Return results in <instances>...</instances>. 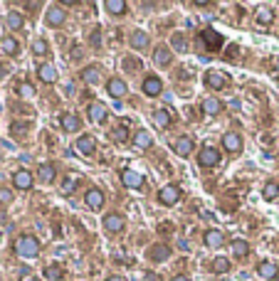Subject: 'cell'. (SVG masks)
I'll use <instances>...</instances> for the list:
<instances>
[{
	"label": "cell",
	"mask_w": 279,
	"mask_h": 281,
	"mask_svg": "<svg viewBox=\"0 0 279 281\" xmlns=\"http://www.w3.org/2000/svg\"><path fill=\"white\" fill-rule=\"evenodd\" d=\"M15 252H18L20 257H27V259L37 257V254H40V242H37V237H32V234H22V237H18Z\"/></svg>",
	"instance_id": "1"
},
{
	"label": "cell",
	"mask_w": 279,
	"mask_h": 281,
	"mask_svg": "<svg viewBox=\"0 0 279 281\" xmlns=\"http://www.w3.org/2000/svg\"><path fill=\"white\" fill-rule=\"evenodd\" d=\"M198 39H200V42H205V52H218L220 45H222V37H220L215 30H203V32H198Z\"/></svg>",
	"instance_id": "2"
},
{
	"label": "cell",
	"mask_w": 279,
	"mask_h": 281,
	"mask_svg": "<svg viewBox=\"0 0 279 281\" xmlns=\"http://www.w3.org/2000/svg\"><path fill=\"white\" fill-rule=\"evenodd\" d=\"M198 163H200L203 168H213V166H218V163H220V153H218V148L205 146L200 153H198Z\"/></svg>",
	"instance_id": "3"
},
{
	"label": "cell",
	"mask_w": 279,
	"mask_h": 281,
	"mask_svg": "<svg viewBox=\"0 0 279 281\" xmlns=\"http://www.w3.org/2000/svg\"><path fill=\"white\" fill-rule=\"evenodd\" d=\"M178 197H180V187L178 185H166V187L158 190V203H161V205H176Z\"/></svg>",
	"instance_id": "4"
},
{
	"label": "cell",
	"mask_w": 279,
	"mask_h": 281,
	"mask_svg": "<svg viewBox=\"0 0 279 281\" xmlns=\"http://www.w3.org/2000/svg\"><path fill=\"white\" fill-rule=\"evenodd\" d=\"M222 148L230 150V153H240L242 150V136L237 133V131H227L222 136Z\"/></svg>",
	"instance_id": "5"
},
{
	"label": "cell",
	"mask_w": 279,
	"mask_h": 281,
	"mask_svg": "<svg viewBox=\"0 0 279 281\" xmlns=\"http://www.w3.org/2000/svg\"><path fill=\"white\" fill-rule=\"evenodd\" d=\"M124 227H126V222H124V217H121V215L111 212V215H106V217H104V229H106L109 234H119V232H124Z\"/></svg>",
	"instance_id": "6"
},
{
	"label": "cell",
	"mask_w": 279,
	"mask_h": 281,
	"mask_svg": "<svg viewBox=\"0 0 279 281\" xmlns=\"http://www.w3.org/2000/svg\"><path fill=\"white\" fill-rule=\"evenodd\" d=\"M141 92H143L146 96H158V94L163 92L161 79H158V76H146V79H143V84H141Z\"/></svg>",
	"instance_id": "7"
},
{
	"label": "cell",
	"mask_w": 279,
	"mask_h": 281,
	"mask_svg": "<svg viewBox=\"0 0 279 281\" xmlns=\"http://www.w3.org/2000/svg\"><path fill=\"white\" fill-rule=\"evenodd\" d=\"M82 155H94V150H97V138L94 136H79V141H77V146H74Z\"/></svg>",
	"instance_id": "8"
},
{
	"label": "cell",
	"mask_w": 279,
	"mask_h": 281,
	"mask_svg": "<svg viewBox=\"0 0 279 281\" xmlns=\"http://www.w3.org/2000/svg\"><path fill=\"white\" fill-rule=\"evenodd\" d=\"M106 92L111 94V96H124L126 92H129V87H126V82H124V79H119V76H111L109 79V82H106Z\"/></svg>",
	"instance_id": "9"
},
{
	"label": "cell",
	"mask_w": 279,
	"mask_h": 281,
	"mask_svg": "<svg viewBox=\"0 0 279 281\" xmlns=\"http://www.w3.org/2000/svg\"><path fill=\"white\" fill-rule=\"evenodd\" d=\"M121 180H124V185L126 187H131V190H139L141 185H143V173H139V170H124V175H121Z\"/></svg>",
	"instance_id": "10"
},
{
	"label": "cell",
	"mask_w": 279,
	"mask_h": 281,
	"mask_svg": "<svg viewBox=\"0 0 279 281\" xmlns=\"http://www.w3.org/2000/svg\"><path fill=\"white\" fill-rule=\"evenodd\" d=\"M37 76H40V82H45V84H55V82H57V69H55V64H40V67H37Z\"/></svg>",
	"instance_id": "11"
},
{
	"label": "cell",
	"mask_w": 279,
	"mask_h": 281,
	"mask_svg": "<svg viewBox=\"0 0 279 281\" xmlns=\"http://www.w3.org/2000/svg\"><path fill=\"white\" fill-rule=\"evenodd\" d=\"M205 84H208V89L220 92V89L227 84V79H225V74H220V72H205Z\"/></svg>",
	"instance_id": "12"
},
{
	"label": "cell",
	"mask_w": 279,
	"mask_h": 281,
	"mask_svg": "<svg viewBox=\"0 0 279 281\" xmlns=\"http://www.w3.org/2000/svg\"><path fill=\"white\" fill-rule=\"evenodd\" d=\"M84 200H87V205H89L92 210H101V207H104V192H101L99 187H92V190H87Z\"/></svg>",
	"instance_id": "13"
},
{
	"label": "cell",
	"mask_w": 279,
	"mask_h": 281,
	"mask_svg": "<svg viewBox=\"0 0 279 281\" xmlns=\"http://www.w3.org/2000/svg\"><path fill=\"white\" fill-rule=\"evenodd\" d=\"M60 124H62V129H64L67 133H74V131H79V126H82V124H79V118H77L72 111H64V113L60 116Z\"/></svg>",
	"instance_id": "14"
},
{
	"label": "cell",
	"mask_w": 279,
	"mask_h": 281,
	"mask_svg": "<svg viewBox=\"0 0 279 281\" xmlns=\"http://www.w3.org/2000/svg\"><path fill=\"white\" fill-rule=\"evenodd\" d=\"M64 20H67V13H64L60 5H52V8L47 10V25L60 27V25H64Z\"/></svg>",
	"instance_id": "15"
},
{
	"label": "cell",
	"mask_w": 279,
	"mask_h": 281,
	"mask_svg": "<svg viewBox=\"0 0 279 281\" xmlns=\"http://www.w3.org/2000/svg\"><path fill=\"white\" fill-rule=\"evenodd\" d=\"M89 118L94 124H104L106 118H109V111L104 104H89Z\"/></svg>",
	"instance_id": "16"
},
{
	"label": "cell",
	"mask_w": 279,
	"mask_h": 281,
	"mask_svg": "<svg viewBox=\"0 0 279 281\" xmlns=\"http://www.w3.org/2000/svg\"><path fill=\"white\" fill-rule=\"evenodd\" d=\"M13 185H15L18 190H30V187H32V175H30V170H18V173L13 175Z\"/></svg>",
	"instance_id": "17"
},
{
	"label": "cell",
	"mask_w": 279,
	"mask_h": 281,
	"mask_svg": "<svg viewBox=\"0 0 279 281\" xmlns=\"http://www.w3.org/2000/svg\"><path fill=\"white\" fill-rule=\"evenodd\" d=\"M153 62H156L158 67H168V64L173 62V52H171L168 47H156V52H153Z\"/></svg>",
	"instance_id": "18"
},
{
	"label": "cell",
	"mask_w": 279,
	"mask_h": 281,
	"mask_svg": "<svg viewBox=\"0 0 279 281\" xmlns=\"http://www.w3.org/2000/svg\"><path fill=\"white\" fill-rule=\"evenodd\" d=\"M0 52L8 55V57H15V55L20 52L18 39H15V37H3V39H0Z\"/></svg>",
	"instance_id": "19"
},
{
	"label": "cell",
	"mask_w": 279,
	"mask_h": 281,
	"mask_svg": "<svg viewBox=\"0 0 279 281\" xmlns=\"http://www.w3.org/2000/svg\"><path fill=\"white\" fill-rule=\"evenodd\" d=\"M173 148H176V153H178L180 158H188V155L193 153V138H188V136H180V138L173 143Z\"/></svg>",
	"instance_id": "20"
},
{
	"label": "cell",
	"mask_w": 279,
	"mask_h": 281,
	"mask_svg": "<svg viewBox=\"0 0 279 281\" xmlns=\"http://www.w3.org/2000/svg\"><path fill=\"white\" fill-rule=\"evenodd\" d=\"M129 42H131L134 50H146V47H148V35H146L143 30H134L131 37H129Z\"/></svg>",
	"instance_id": "21"
},
{
	"label": "cell",
	"mask_w": 279,
	"mask_h": 281,
	"mask_svg": "<svg viewBox=\"0 0 279 281\" xmlns=\"http://www.w3.org/2000/svg\"><path fill=\"white\" fill-rule=\"evenodd\" d=\"M55 175H57V170H55L52 163H42V166H40V170H37L40 183H45V185H50V183L55 180Z\"/></svg>",
	"instance_id": "22"
},
{
	"label": "cell",
	"mask_w": 279,
	"mask_h": 281,
	"mask_svg": "<svg viewBox=\"0 0 279 281\" xmlns=\"http://www.w3.org/2000/svg\"><path fill=\"white\" fill-rule=\"evenodd\" d=\"M168 257H171V249H168L166 244H153L151 252H148V259H151V262H166Z\"/></svg>",
	"instance_id": "23"
},
{
	"label": "cell",
	"mask_w": 279,
	"mask_h": 281,
	"mask_svg": "<svg viewBox=\"0 0 279 281\" xmlns=\"http://www.w3.org/2000/svg\"><path fill=\"white\" fill-rule=\"evenodd\" d=\"M257 274H259L264 281H272V279H277V264H272V262H262V264L257 266Z\"/></svg>",
	"instance_id": "24"
},
{
	"label": "cell",
	"mask_w": 279,
	"mask_h": 281,
	"mask_svg": "<svg viewBox=\"0 0 279 281\" xmlns=\"http://www.w3.org/2000/svg\"><path fill=\"white\" fill-rule=\"evenodd\" d=\"M205 244H208L210 249H218V247L222 244V232H220V229H208V232H205Z\"/></svg>",
	"instance_id": "25"
},
{
	"label": "cell",
	"mask_w": 279,
	"mask_h": 281,
	"mask_svg": "<svg viewBox=\"0 0 279 281\" xmlns=\"http://www.w3.org/2000/svg\"><path fill=\"white\" fill-rule=\"evenodd\" d=\"M153 121H156V126H158V129H168V126H171V113H168L166 109H156Z\"/></svg>",
	"instance_id": "26"
},
{
	"label": "cell",
	"mask_w": 279,
	"mask_h": 281,
	"mask_svg": "<svg viewBox=\"0 0 279 281\" xmlns=\"http://www.w3.org/2000/svg\"><path fill=\"white\" fill-rule=\"evenodd\" d=\"M151 143H153V138H151L148 131H136V136H134V146L136 148L146 150V148H151Z\"/></svg>",
	"instance_id": "27"
},
{
	"label": "cell",
	"mask_w": 279,
	"mask_h": 281,
	"mask_svg": "<svg viewBox=\"0 0 279 281\" xmlns=\"http://www.w3.org/2000/svg\"><path fill=\"white\" fill-rule=\"evenodd\" d=\"M104 8H106L111 15H126V3H124V0H106Z\"/></svg>",
	"instance_id": "28"
},
{
	"label": "cell",
	"mask_w": 279,
	"mask_h": 281,
	"mask_svg": "<svg viewBox=\"0 0 279 281\" xmlns=\"http://www.w3.org/2000/svg\"><path fill=\"white\" fill-rule=\"evenodd\" d=\"M203 111H205L208 116H218V113L222 111V101H218V99H213V96H210V99H205V101H203Z\"/></svg>",
	"instance_id": "29"
},
{
	"label": "cell",
	"mask_w": 279,
	"mask_h": 281,
	"mask_svg": "<svg viewBox=\"0 0 279 281\" xmlns=\"http://www.w3.org/2000/svg\"><path fill=\"white\" fill-rule=\"evenodd\" d=\"M232 252H235V257H247L250 254V244L245 242V239H235V242H232Z\"/></svg>",
	"instance_id": "30"
},
{
	"label": "cell",
	"mask_w": 279,
	"mask_h": 281,
	"mask_svg": "<svg viewBox=\"0 0 279 281\" xmlns=\"http://www.w3.org/2000/svg\"><path fill=\"white\" fill-rule=\"evenodd\" d=\"M255 15H257V22H259V25H272V22H274V13H272L269 8H257Z\"/></svg>",
	"instance_id": "31"
},
{
	"label": "cell",
	"mask_w": 279,
	"mask_h": 281,
	"mask_svg": "<svg viewBox=\"0 0 279 281\" xmlns=\"http://www.w3.org/2000/svg\"><path fill=\"white\" fill-rule=\"evenodd\" d=\"M99 76H101V72H99L97 67H87V69L82 72V79H84L87 84H97V82H99Z\"/></svg>",
	"instance_id": "32"
},
{
	"label": "cell",
	"mask_w": 279,
	"mask_h": 281,
	"mask_svg": "<svg viewBox=\"0 0 279 281\" xmlns=\"http://www.w3.org/2000/svg\"><path fill=\"white\" fill-rule=\"evenodd\" d=\"M22 25H25V18H22L20 13L10 10V13H8V27H10V30H20Z\"/></svg>",
	"instance_id": "33"
},
{
	"label": "cell",
	"mask_w": 279,
	"mask_h": 281,
	"mask_svg": "<svg viewBox=\"0 0 279 281\" xmlns=\"http://www.w3.org/2000/svg\"><path fill=\"white\" fill-rule=\"evenodd\" d=\"M262 195H264V200H277V197H279V185H277L274 180L264 183V190H262Z\"/></svg>",
	"instance_id": "34"
},
{
	"label": "cell",
	"mask_w": 279,
	"mask_h": 281,
	"mask_svg": "<svg viewBox=\"0 0 279 281\" xmlns=\"http://www.w3.org/2000/svg\"><path fill=\"white\" fill-rule=\"evenodd\" d=\"M32 55H37V57L50 55V45L45 42V39H35V42H32Z\"/></svg>",
	"instance_id": "35"
},
{
	"label": "cell",
	"mask_w": 279,
	"mask_h": 281,
	"mask_svg": "<svg viewBox=\"0 0 279 281\" xmlns=\"http://www.w3.org/2000/svg\"><path fill=\"white\" fill-rule=\"evenodd\" d=\"M126 138H129L126 126H116V129L111 131V141H114V143H126Z\"/></svg>",
	"instance_id": "36"
},
{
	"label": "cell",
	"mask_w": 279,
	"mask_h": 281,
	"mask_svg": "<svg viewBox=\"0 0 279 281\" xmlns=\"http://www.w3.org/2000/svg\"><path fill=\"white\" fill-rule=\"evenodd\" d=\"M45 276H47L50 281H57V279H62V276H64V269H62V266H57V264H50V266L45 269Z\"/></svg>",
	"instance_id": "37"
},
{
	"label": "cell",
	"mask_w": 279,
	"mask_h": 281,
	"mask_svg": "<svg viewBox=\"0 0 279 281\" xmlns=\"http://www.w3.org/2000/svg\"><path fill=\"white\" fill-rule=\"evenodd\" d=\"M213 271H218V274H227V271H230V259L218 257V259L213 262Z\"/></svg>",
	"instance_id": "38"
},
{
	"label": "cell",
	"mask_w": 279,
	"mask_h": 281,
	"mask_svg": "<svg viewBox=\"0 0 279 281\" xmlns=\"http://www.w3.org/2000/svg\"><path fill=\"white\" fill-rule=\"evenodd\" d=\"M18 94H20L22 99H30V96L35 94V87H32L30 82H20V84H18Z\"/></svg>",
	"instance_id": "39"
},
{
	"label": "cell",
	"mask_w": 279,
	"mask_h": 281,
	"mask_svg": "<svg viewBox=\"0 0 279 281\" xmlns=\"http://www.w3.org/2000/svg\"><path fill=\"white\" fill-rule=\"evenodd\" d=\"M171 45H173V47H176L178 52H185V47H188V45H185V37H183L180 32H178V35H173V39H171Z\"/></svg>",
	"instance_id": "40"
},
{
	"label": "cell",
	"mask_w": 279,
	"mask_h": 281,
	"mask_svg": "<svg viewBox=\"0 0 279 281\" xmlns=\"http://www.w3.org/2000/svg\"><path fill=\"white\" fill-rule=\"evenodd\" d=\"M74 187H77V180H74V178H67V180L62 183V195H72Z\"/></svg>",
	"instance_id": "41"
},
{
	"label": "cell",
	"mask_w": 279,
	"mask_h": 281,
	"mask_svg": "<svg viewBox=\"0 0 279 281\" xmlns=\"http://www.w3.org/2000/svg\"><path fill=\"white\" fill-rule=\"evenodd\" d=\"M0 203H3V205H10V203H13V190L0 187Z\"/></svg>",
	"instance_id": "42"
},
{
	"label": "cell",
	"mask_w": 279,
	"mask_h": 281,
	"mask_svg": "<svg viewBox=\"0 0 279 281\" xmlns=\"http://www.w3.org/2000/svg\"><path fill=\"white\" fill-rule=\"evenodd\" d=\"M101 30H94V35H92V45H99L101 42V35H99Z\"/></svg>",
	"instance_id": "43"
},
{
	"label": "cell",
	"mask_w": 279,
	"mask_h": 281,
	"mask_svg": "<svg viewBox=\"0 0 279 281\" xmlns=\"http://www.w3.org/2000/svg\"><path fill=\"white\" fill-rule=\"evenodd\" d=\"M143 281H158V274H153V271H148V274L143 276Z\"/></svg>",
	"instance_id": "44"
},
{
	"label": "cell",
	"mask_w": 279,
	"mask_h": 281,
	"mask_svg": "<svg viewBox=\"0 0 279 281\" xmlns=\"http://www.w3.org/2000/svg\"><path fill=\"white\" fill-rule=\"evenodd\" d=\"M171 281H190V276H185V274H178V276H173Z\"/></svg>",
	"instance_id": "45"
},
{
	"label": "cell",
	"mask_w": 279,
	"mask_h": 281,
	"mask_svg": "<svg viewBox=\"0 0 279 281\" xmlns=\"http://www.w3.org/2000/svg\"><path fill=\"white\" fill-rule=\"evenodd\" d=\"M64 89H67V92H64V94H67V96H72V94H74V84H67V87H64Z\"/></svg>",
	"instance_id": "46"
},
{
	"label": "cell",
	"mask_w": 279,
	"mask_h": 281,
	"mask_svg": "<svg viewBox=\"0 0 279 281\" xmlns=\"http://www.w3.org/2000/svg\"><path fill=\"white\" fill-rule=\"evenodd\" d=\"M178 247H180V249H188V239H178Z\"/></svg>",
	"instance_id": "47"
},
{
	"label": "cell",
	"mask_w": 279,
	"mask_h": 281,
	"mask_svg": "<svg viewBox=\"0 0 279 281\" xmlns=\"http://www.w3.org/2000/svg\"><path fill=\"white\" fill-rule=\"evenodd\" d=\"M106 281H126V279H124V276H109Z\"/></svg>",
	"instance_id": "48"
},
{
	"label": "cell",
	"mask_w": 279,
	"mask_h": 281,
	"mask_svg": "<svg viewBox=\"0 0 279 281\" xmlns=\"http://www.w3.org/2000/svg\"><path fill=\"white\" fill-rule=\"evenodd\" d=\"M20 281H37V279H35V276H27V274H25V276H22Z\"/></svg>",
	"instance_id": "49"
},
{
	"label": "cell",
	"mask_w": 279,
	"mask_h": 281,
	"mask_svg": "<svg viewBox=\"0 0 279 281\" xmlns=\"http://www.w3.org/2000/svg\"><path fill=\"white\" fill-rule=\"evenodd\" d=\"M5 74H8V69H5V67H0V79H3Z\"/></svg>",
	"instance_id": "50"
},
{
	"label": "cell",
	"mask_w": 279,
	"mask_h": 281,
	"mask_svg": "<svg viewBox=\"0 0 279 281\" xmlns=\"http://www.w3.org/2000/svg\"><path fill=\"white\" fill-rule=\"evenodd\" d=\"M274 72H277V74H279V59H277V62H274Z\"/></svg>",
	"instance_id": "51"
}]
</instances>
